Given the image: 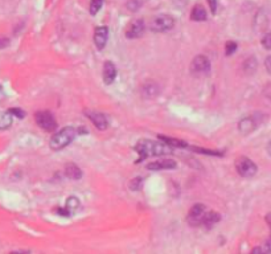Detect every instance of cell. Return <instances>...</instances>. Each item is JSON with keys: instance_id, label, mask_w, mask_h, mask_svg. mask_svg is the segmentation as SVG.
I'll return each mask as SVG.
<instances>
[{"instance_id": "10", "label": "cell", "mask_w": 271, "mask_h": 254, "mask_svg": "<svg viewBox=\"0 0 271 254\" xmlns=\"http://www.w3.org/2000/svg\"><path fill=\"white\" fill-rule=\"evenodd\" d=\"M107 38H109V30L107 27H98L95 28V33H94V42L99 51L106 47Z\"/></svg>"}, {"instance_id": "1", "label": "cell", "mask_w": 271, "mask_h": 254, "mask_svg": "<svg viewBox=\"0 0 271 254\" xmlns=\"http://www.w3.org/2000/svg\"><path fill=\"white\" fill-rule=\"evenodd\" d=\"M136 153L139 154L138 163L143 161L149 157H159L165 154L172 153V148L170 144L160 143V142H153V140H139L135 146Z\"/></svg>"}, {"instance_id": "15", "label": "cell", "mask_w": 271, "mask_h": 254, "mask_svg": "<svg viewBox=\"0 0 271 254\" xmlns=\"http://www.w3.org/2000/svg\"><path fill=\"white\" fill-rule=\"evenodd\" d=\"M65 174H66L69 179H73V180H78L82 176L81 169L74 163H68V164L65 165Z\"/></svg>"}, {"instance_id": "21", "label": "cell", "mask_w": 271, "mask_h": 254, "mask_svg": "<svg viewBox=\"0 0 271 254\" xmlns=\"http://www.w3.org/2000/svg\"><path fill=\"white\" fill-rule=\"evenodd\" d=\"M102 4H103V0H91L90 1V13L91 15H97L98 11L101 9Z\"/></svg>"}, {"instance_id": "9", "label": "cell", "mask_w": 271, "mask_h": 254, "mask_svg": "<svg viewBox=\"0 0 271 254\" xmlns=\"http://www.w3.org/2000/svg\"><path fill=\"white\" fill-rule=\"evenodd\" d=\"M144 21L142 19H138V20L132 21L131 24L127 27V31H126V36L128 38H139L143 36L144 33Z\"/></svg>"}, {"instance_id": "26", "label": "cell", "mask_w": 271, "mask_h": 254, "mask_svg": "<svg viewBox=\"0 0 271 254\" xmlns=\"http://www.w3.org/2000/svg\"><path fill=\"white\" fill-rule=\"evenodd\" d=\"M140 187H142V179L140 178L132 179L131 182H130V188L132 190H139Z\"/></svg>"}, {"instance_id": "5", "label": "cell", "mask_w": 271, "mask_h": 254, "mask_svg": "<svg viewBox=\"0 0 271 254\" xmlns=\"http://www.w3.org/2000/svg\"><path fill=\"white\" fill-rule=\"evenodd\" d=\"M36 122L44 131H55L57 128V122H56L53 114H51L49 111H38L36 113Z\"/></svg>"}, {"instance_id": "27", "label": "cell", "mask_w": 271, "mask_h": 254, "mask_svg": "<svg viewBox=\"0 0 271 254\" xmlns=\"http://www.w3.org/2000/svg\"><path fill=\"white\" fill-rule=\"evenodd\" d=\"M8 113L12 117H17V118L23 119L24 117H26V113L22 110V109H11V110H8Z\"/></svg>"}, {"instance_id": "22", "label": "cell", "mask_w": 271, "mask_h": 254, "mask_svg": "<svg viewBox=\"0 0 271 254\" xmlns=\"http://www.w3.org/2000/svg\"><path fill=\"white\" fill-rule=\"evenodd\" d=\"M143 5V0H128L127 1V8L131 11V12H135L138 9Z\"/></svg>"}, {"instance_id": "12", "label": "cell", "mask_w": 271, "mask_h": 254, "mask_svg": "<svg viewBox=\"0 0 271 254\" xmlns=\"http://www.w3.org/2000/svg\"><path fill=\"white\" fill-rule=\"evenodd\" d=\"M90 121L94 123V126L97 127L98 130H106L107 127H109V119L105 114H101V113H90L89 114Z\"/></svg>"}, {"instance_id": "30", "label": "cell", "mask_w": 271, "mask_h": 254, "mask_svg": "<svg viewBox=\"0 0 271 254\" xmlns=\"http://www.w3.org/2000/svg\"><path fill=\"white\" fill-rule=\"evenodd\" d=\"M265 66H266V70L271 74V56H269L266 60H265Z\"/></svg>"}, {"instance_id": "32", "label": "cell", "mask_w": 271, "mask_h": 254, "mask_svg": "<svg viewBox=\"0 0 271 254\" xmlns=\"http://www.w3.org/2000/svg\"><path fill=\"white\" fill-rule=\"evenodd\" d=\"M267 153H269L271 155V142L269 144H267Z\"/></svg>"}, {"instance_id": "24", "label": "cell", "mask_w": 271, "mask_h": 254, "mask_svg": "<svg viewBox=\"0 0 271 254\" xmlns=\"http://www.w3.org/2000/svg\"><path fill=\"white\" fill-rule=\"evenodd\" d=\"M237 49V44L234 41H228L226 42V47H225V52H226V55L230 56L233 55L234 52Z\"/></svg>"}, {"instance_id": "18", "label": "cell", "mask_w": 271, "mask_h": 254, "mask_svg": "<svg viewBox=\"0 0 271 254\" xmlns=\"http://www.w3.org/2000/svg\"><path fill=\"white\" fill-rule=\"evenodd\" d=\"M12 125V115L8 111H0V130H7Z\"/></svg>"}, {"instance_id": "3", "label": "cell", "mask_w": 271, "mask_h": 254, "mask_svg": "<svg viewBox=\"0 0 271 254\" xmlns=\"http://www.w3.org/2000/svg\"><path fill=\"white\" fill-rule=\"evenodd\" d=\"M236 169L237 172L241 175L242 178H251L257 174V165L254 164V161H251L249 158L240 157L236 160Z\"/></svg>"}, {"instance_id": "19", "label": "cell", "mask_w": 271, "mask_h": 254, "mask_svg": "<svg viewBox=\"0 0 271 254\" xmlns=\"http://www.w3.org/2000/svg\"><path fill=\"white\" fill-rule=\"evenodd\" d=\"M78 207H80V201H78L77 197H70V199H68V201H66V211L69 212V215L76 211Z\"/></svg>"}, {"instance_id": "11", "label": "cell", "mask_w": 271, "mask_h": 254, "mask_svg": "<svg viewBox=\"0 0 271 254\" xmlns=\"http://www.w3.org/2000/svg\"><path fill=\"white\" fill-rule=\"evenodd\" d=\"M176 167V163H175L172 159H163V160L152 161V163H149L147 164V169L150 171H160V169H174Z\"/></svg>"}, {"instance_id": "28", "label": "cell", "mask_w": 271, "mask_h": 254, "mask_svg": "<svg viewBox=\"0 0 271 254\" xmlns=\"http://www.w3.org/2000/svg\"><path fill=\"white\" fill-rule=\"evenodd\" d=\"M208 4H209V8H211V12L213 15H216L217 12V0H207Z\"/></svg>"}, {"instance_id": "6", "label": "cell", "mask_w": 271, "mask_h": 254, "mask_svg": "<svg viewBox=\"0 0 271 254\" xmlns=\"http://www.w3.org/2000/svg\"><path fill=\"white\" fill-rule=\"evenodd\" d=\"M211 70V63L205 56H197L191 64V73L193 76H205Z\"/></svg>"}, {"instance_id": "16", "label": "cell", "mask_w": 271, "mask_h": 254, "mask_svg": "<svg viewBox=\"0 0 271 254\" xmlns=\"http://www.w3.org/2000/svg\"><path fill=\"white\" fill-rule=\"evenodd\" d=\"M142 92H143L144 97H157V94H159V86L155 82H147V84L143 85Z\"/></svg>"}, {"instance_id": "13", "label": "cell", "mask_w": 271, "mask_h": 254, "mask_svg": "<svg viewBox=\"0 0 271 254\" xmlns=\"http://www.w3.org/2000/svg\"><path fill=\"white\" fill-rule=\"evenodd\" d=\"M117 77V68L111 61H106L103 65V81L106 85H111Z\"/></svg>"}, {"instance_id": "17", "label": "cell", "mask_w": 271, "mask_h": 254, "mask_svg": "<svg viewBox=\"0 0 271 254\" xmlns=\"http://www.w3.org/2000/svg\"><path fill=\"white\" fill-rule=\"evenodd\" d=\"M191 19L195 21H204L207 19V11L204 9L203 5H196L195 8L192 9Z\"/></svg>"}, {"instance_id": "2", "label": "cell", "mask_w": 271, "mask_h": 254, "mask_svg": "<svg viewBox=\"0 0 271 254\" xmlns=\"http://www.w3.org/2000/svg\"><path fill=\"white\" fill-rule=\"evenodd\" d=\"M77 135V130L74 127L72 126H66L64 127L61 131H59L57 134L53 135V138L51 139V148L56 150V151H59V150H62L66 146L72 143L73 139L76 138Z\"/></svg>"}, {"instance_id": "25", "label": "cell", "mask_w": 271, "mask_h": 254, "mask_svg": "<svg viewBox=\"0 0 271 254\" xmlns=\"http://www.w3.org/2000/svg\"><path fill=\"white\" fill-rule=\"evenodd\" d=\"M262 47L265 48V49H267V51H270L271 49V32H269V33H266L263 36Z\"/></svg>"}, {"instance_id": "20", "label": "cell", "mask_w": 271, "mask_h": 254, "mask_svg": "<svg viewBox=\"0 0 271 254\" xmlns=\"http://www.w3.org/2000/svg\"><path fill=\"white\" fill-rule=\"evenodd\" d=\"M161 140H164L165 143L170 144V146H178V147H185L186 143L181 142V140L172 139V138H168V136H159Z\"/></svg>"}, {"instance_id": "29", "label": "cell", "mask_w": 271, "mask_h": 254, "mask_svg": "<svg viewBox=\"0 0 271 254\" xmlns=\"http://www.w3.org/2000/svg\"><path fill=\"white\" fill-rule=\"evenodd\" d=\"M263 94H265V97L271 99V84H267V86L263 90Z\"/></svg>"}, {"instance_id": "31", "label": "cell", "mask_w": 271, "mask_h": 254, "mask_svg": "<svg viewBox=\"0 0 271 254\" xmlns=\"http://www.w3.org/2000/svg\"><path fill=\"white\" fill-rule=\"evenodd\" d=\"M9 45V40L8 38H0V49L1 48H5Z\"/></svg>"}, {"instance_id": "23", "label": "cell", "mask_w": 271, "mask_h": 254, "mask_svg": "<svg viewBox=\"0 0 271 254\" xmlns=\"http://www.w3.org/2000/svg\"><path fill=\"white\" fill-rule=\"evenodd\" d=\"M257 68V61L254 59H249L245 61V70L247 73H253Z\"/></svg>"}, {"instance_id": "7", "label": "cell", "mask_w": 271, "mask_h": 254, "mask_svg": "<svg viewBox=\"0 0 271 254\" xmlns=\"http://www.w3.org/2000/svg\"><path fill=\"white\" fill-rule=\"evenodd\" d=\"M207 213V209L203 204H196L191 208V211L186 216V221L191 226H201V222L204 220V216Z\"/></svg>"}, {"instance_id": "4", "label": "cell", "mask_w": 271, "mask_h": 254, "mask_svg": "<svg viewBox=\"0 0 271 254\" xmlns=\"http://www.w3.org/2000/svg\"><path fill=\"white\" fill-rule=\"evenodd\" d=\"M175 21L174 19L168 15H159V16L153 17L151 23H150V30L152 32H157V33H163L170 31L174 27Z\"/></svg>"}, {"instance_id": "14", "label": "cell", "mask_w": 271, "mask_h": 254, "mask_svg": "<svg viewBox=\"0 0 271 254\" xmlns=\"http://www.w3.org/2000/svg\"><path fill=\"white\" fill-rule=\"evenodd\" d=\"M221 220V216L214 211H207L205 216H204V220L201 222V226H204L205 229H212L213 226H216Z\"/></svg>"}, {"instance_id": "8", "label": "cell", "mask_w": 271, "mask_h": 254, "mask_svg": "<svg viewBox=\"0 0 271 254\" xmlns=\"http://www.w3.org/2000/svg\"><path fill=\"white\" fill-rule=\"evenodd\" d=\"M259 122L257 121L254 115H249V117H245L242 118L240 122H238V130L243 135H247L250 132H253L258 127Z\"/></svg>"}]
</instances>
